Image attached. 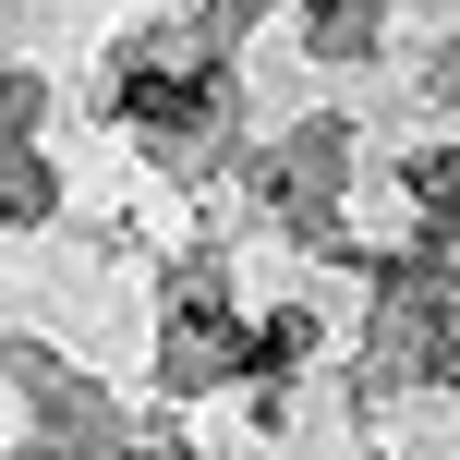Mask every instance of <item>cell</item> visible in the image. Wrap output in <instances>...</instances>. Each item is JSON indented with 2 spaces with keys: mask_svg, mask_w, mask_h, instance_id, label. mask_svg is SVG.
Returning a JSON list of instances; mask_svg holds the SVG:
<instances>
[{
  "mask_svg": "<svg viewBox=\"0 0 460 460\" xmlns=\"http://www.w3.org/2000/svg\"><path fill=\"white\" fill-rule=\"evenodd\" d=\"M424 207H437V218H460V170H448V158H424Z\"/></svg>",
  "mask_w": 460,
  "mask_h": 460,
  "instance_id": "6da1fadb",
  "label": "cell"
}]
</instances>
